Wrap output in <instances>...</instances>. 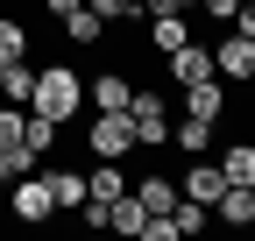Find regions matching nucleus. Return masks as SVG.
<instances>
[{
	"mask_svg": "<svg viewBox=\"0 0 255 241\" xmlns=\"http://www.w3.org/2000/svg\"><path fill=\"white\" fill-rule=\"evenodd\" d=\"M85 149L100 163H128V156H135V120H128V114H92L85 120Z\"/></svg>",
	"mask_w": 255,
	"mask_h": 241,
	"instance_id": "2",
	"label": "nucleus"
},
{
	"mask_svg": "<svg viewBox=\"0 0 255 241\" xmlns=\"http://www.w3.org/2000/svg\"><path fill=\"white\" fill-rule=\"evenodd\" d=\"M14 220L21 227H43V220H57V199H50V177H14Z\"/></svg>",
	"mask_w": 255,
	"mask_h": 241,
	"instance_id": "4",
	"label": "nucleus"
},
{
	"mask_svg": "<svg viewBox=\"0 0 255 241\" xmlns=\"http://www.w3.org/2000/svg\"><path fill=\"white\" fill-rule=\"evenodd\" d=\"M128 192H135V199H142V206H149V213H170V206H177V199H184V192H177V185H170V177H156V170H149V177H142V185H128Z\"/></svg>",
	"mask_w": 255,
	"mask_h": 241,
	"instance_id": "13",
	"label": "nucleus"
},
{
	"mask_svg": "<svg viewBox=\"0 0 255 241\" xmlns=\"http://www.w3.org/2000/svg\"><path fill=\"white\" fill-rule=\"evenodd\" d=\"M234 28H241V36H255V0H241V7H234Z\"/></svg>",
	"mask_w": 255,
	"mask_h": 241,
	"instance_id": "26",
	"label": "nucleus"
},
{
	"mask_svg": "<svg viewBox=\"0 0 255 241\" xmlns=\"http://www.w3.org/2000/svg\"><path fill=\"white\" fill-rule=\"evenodd\" d=\"M50 199H57V213H78L85 206V177L78 170H50Z\"/></svg>",
	"mask_w": 255,
	"mask_h": 241,
	"instance_id": "15",
	"label": "nucleus"
},
{
	"mask_svg": "<svg viewBox=\"0 0 255 241\" xmlns=\"http://www.w3.org/2000/svg\"><path fill=\"white\" fill-rule=\"evenodd\" d=\"M100 28H107V21L92 14V7H71V14H64V36H71L78 50H85V43H100Z\"/></svg>",
	"mask_w": 255,
	"mask_h": 241,
	"instance_id": "20",
	"label": "nucleus"
},
{
	"mask_svg": "<svg viewBox=\"0 0 255 241\" xmlns=\"http://www.w3.org/2000/svg\"><path fill=\"white\" fill-rule=\"evenodd\" d=\"M21 120H28V114L7 100V107H0V142H21Z\"/></svg>",
	"mask_w": 255,
	"mask_h": 241,
	"instance_id": "24",
	"label": "nucleus"
},
{
	"mask_svg": "<svg viewBox=\"0 0 255 241\" xmlns=\"http://www.w3.org/2000/svg\"><path fill=\"white\" fill-rule=\"evenodd\" d=\"M170 227H177V234H206V227H213V206L177 199V206H170Z\"/></svg>",
	"mask_w": 255,
	"mask_h": 241,
	"instance_id": "18",
	"label": "nucleus"
},
{
	"mask_svg": "<svg viewBox=\"0 0 255 241\" xmlns=\"http://www.w3.org/2000/svg\"><path fill=\"white\" fill-rule=\"evenodd\" d=\"M28 93H36V64H28V57H7V64H0V100L28 107Z\"/></svg>",
	"mask_w": 255,
	"mask_h": 241,
	"instance_id": "10",
	"label": "nucleus"
},
{
	"mask_svg": "<svg viewBox=\"0 0 255 241\" xmlns=\"http://www.w3.org/2000/svg\"><path fill=\"white\" fill-rule=\"evenodd\" d=\"M220 170H227V185H248L255 177V142H234L227 156H220Z\"/></svg>",
	"mask_w": 255,
	"mask_h": 241,
	"instance_id": "21",
	"label": "nucleus"
},
{
	"mask_svg": "<svg viewBox=\"0 0 255 241\" xmlns=\"http://www.w3.org/2000/svg\"><path fill=\"white\" fill-rule=\"evenodd\" d=\"M7 57H28V28L14 14H0V64H7Z\"/></svg>",
	"mask_w": 255,
	"mask_h": 241,
	"instance_id": "23",
	"label": "nucleus"
},
{
	"mask_svg": "<svg viewBox=\"0 0 255 241\" xmlns=\"http://www.w3.org/2000/svg\"><path fill=\"white\" fill-rule=\"evenodd\" d=\"M213 206H220V220H227V227H255V192H248V185H227Z\"/></svg>",
	"mask_w": 255,
	"mask_h": 241,
	"instance_id": "12",
	"label": "nucleus"
},
{
	"mask_svg": "<svg viewBox=\"0 0 255 241\" xmlns=\"http://www.w3.org/2000/svg\"><path fill=\"white\" fill-rule=\"evenodd\" d=\"M128 93H135V85H128L121 71H100V78L85 85V107L92 114H128Z\"/></svg>",
	"mask_w": 255,
	"mask_h": 241,
	"instance_id": "7",
	"label": "nucleus"
},
{
	"mask_svg": "<svg viewBox=\"0 0 255 241\" xmlns=\"http://www.w3.org/2000/svg\"><path fill=\"white\" fill-rule=\"evenodd\" d=\"M149 36H156V50H177V43H191V14H149Z\"/></svg>",
	"mask_w": 255,
	"mask_h": 241,
	"instance_id": "14",
	"label": "nucleus"
},
{
	"mask_svg": "<svg viewBox=\"0 0 255 241\" xmlns=\"http://www.w3.org/2000/svg\"><path fill=\"white\" fill-rule=\"evenodd\" d=\"M149 14H191V0H142Z\"/></svg>",
	"mask_w": 255,
	"mask_h": 241,
	"instance_id": "25",
	"label": "nucleus"
},
{
	"mask_svg": "<svg viewBox=\"0 0 255 241\" xmlns=\"http://www.w3.org/2000/svg\"><path fill=\"white\" fill-rule=\"evenodd\" d=\"M170 142L184 149V156H206V142H213V120H191V114H184L177 128H170Z\"/></svg>",
	"mask_w": 255,
	"mask_h": 241,
	"instance_id": "17",
	"label": "nucleus"
},
{
	"mask_svg": "<svg viewBox=\"0 0 255 241\" xmlns=\"http://www.w3.org/2000/svg\"><path fill=\"white\" fill-rule=\"evenodd\" d=\"M213 71L234 78V85H255V36H241V28H234L227 43H213Z\"/></svg>",
	"mask_w": 255,
	"mask_h": 241,
	"instance_id": "5",
	"label": "nucleus"
},
{
	"mask_svg": "<svg viewBox=\"0 0 255 241\" xmlns=\"http://www.w3.org/2000/svg\"><path fill=\"white\" fill-rule=\"evenodd\" d=\"M170 100H156V93H128V120H135V149H163L170 142Z\"/></svg>",
	"mask_w": 255,
	"mask_h": 241,
	"instance_id": "3",
	"label": "nucleus"
},
{
	"mask_svg": "<svg viewBox=\"0 0 255 241\" xmlns=\"http://www.w3.org/2000/svg\"><path fill=\"white\" fill-rule=\"evenodd\" d=\"M170 78H177V93L199 85V78H220V71H213V43H177V50H170Z\"/></svg>",
	"mask_w": 255,
	"mask_h": 241,
	"instance_id": "6",
	"label": "nucleus"
},
{
	"mask_svg": "<svg viewBox=\"0 0 255 241\" xmlns=\"http://www.w3.org/2000/svg\"><path fill=\"white\" fill-rule=\"evenodd\" d=\"M248 192H255V177H248Z\"/></svg>",
	"mask_w": 255,
	"mask_h": 241,
	"instance_id": "28",
	"label": "nucleus"
},
{
	"mask_svg": "<svg viewBox=\"0 0 255 241\" xmlns=\"http://www.w3.org/2000/svg\"><path fill=\"white\" fill-rule=\"evenodd\" d=\"M107 227H114V234H142V227H149V206H142L135 192H121V199L107 206Z\"/></svg>",
	"mask_w": 255,
	"mask_h": 241,
	"instance_id": "11",
	"label": "nucleus"
},
{
	"mask_svg": "<svg viewBox=\"0 0 255 241\" xmlns=\"http://www.w3.org/2000/svg\"><path fill=\"white\" fill-rule=\"evenodd\" d=\"M177 192H184V199H199V206H213L220 192H227V170H220V163H191V170L177 177Z\"/></svg>",
	"mask_w": 255,
	"mask_h": 241,
	"instance_id": "8",
	"label": "nucleus"
},
{
	"mask_svg": "<svg viewBox=\"0 0 255 241\" xmlns=\"http://www.w3.org/2000/svg\"><path fill=\"white\" fill-rule=\"evenodd\" d=\"M28 107L50 114L57 128H64V120L85 114V78H78L71 64H43V71H36V93H28Z\"/></svg>",
	"mask_w": 255,
	"mask_h": 241,
	"instance_id": "1",
	"label": "nucleus"
},
{
	"mask_svg": "<svg viewBox=\"0 0 255 241\" xmlns=\"http://www.w3.org/2000/svg\"><path fill=\"white\" fill-rule=\"evenodd\" d=\"M43 156H28V142H0V185H14L21 170H36Z\"/></svg>",
	"mask_w": 255,
	"mask_h": 241,
	"instance_id": "19",
	"label": "nucleus"
},
{
	"mask_svg": "<svg viewBox=\"0 0 255 241\" xmlns=\"http://www.w3.org/2000/svg\"><path fill=\"white\" fill-rule=\"evenodd\" d=\"M191 120H220L227 114V93H220V78H199V85H184V100H177Z\"/></svg>",
	"mask_w": 255,
	"mask_h": 241,
	"instance_id": "9",
	"label": "nucleus"
},
{
	"mask_svg": "<svg viewBox=\"0 0 255 241\" xmlns=\"http://www.w3.org/2000/svg\"><path fill=\"white\" fill-rule=\"evenodd\" d=\"M21 142H28V156H50V149H57V120L50 114H28L21 120Z\"/></svg>",
	"mask_w": 255,
	"mask_h": 241,
	"instance_id": "16",
	"label": "nucleus"
},
{
	"mask_svg": "<svg viewBox=\"0 0 255 241\" xmlns=\"http://www.w3.org/2000/svg\"><path fill=\"white\" fill-rule=\"evenodd\" d=\"M43 7H50V14L64 21V14H71V7H85V0H43Z\"/></svg>",
	"mask_w": 255,
	"mask_h": 241,
	"instance_id": "27",
	"label": "nucleus"
},
{
	"mask_svg": "<svg viewBox=\"0 0 255 241\" xmlns=\"http://www.w3.org/2000/svg\"><path fill=\"white\" fill-rule=\"evenodd\" d=\"M85 7L100 14V21H149V14H142V0H85Z\"/></svg>",
	"mask_w": 255,
	"mask_h": 241,
	"instance_id": "22",
	"label": "nucleus"
}]
</instances>
